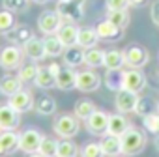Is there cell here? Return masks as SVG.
Wrapping results in <instances>:
<instances>
[{"mask_svg": "<svg viewBox=\"0 0 159 157\" xmlns=\"http://www.w3.org/2000/svg\"><path fill=\"white\" fill-rule=\"evenodd\" d=\"M122 153L131 157V155H139L142 153V150L146 148V135L135 127H129L122 137Z\"/></svg>", "mask_w": 159, "mask_h": 157, "instance_id": "cell-1", "label": "cell"}, {"mask_svg": "<svg viewBox=\"0 0 159 157\" xmlns=\"http://www.w3.org/2000/svg\"><path fill=\"white\" fill-rule=\"evenodd\" d=\"M23 52L26 58H30L32 62H39L43 60L47 54H45V47H43V39H38L36 36L32 39H28L25 45H23Z\"/></svg>", "mask_w": 159, "mask_h": 157, "instance_id": "cell-18", "label": "cell"}, {"mask_svg": "<svg viewBox=\"0 0 159 157\" xmlns=\"http://www.w3.org/2000/svg\"><path fill=\"white\" fill-rule=\"evenodd\" d=\"M39 65H36V62H28V64H21V67L17 69V77L23 83H34V78L38 75Z\"/></svg>", "mask_w": 159, "mask_h": 157, "instance_id": "cell-32", "label": "cell"}, {"mask_svg": "<svg viewBox=\"0 0 159 157\" xmlns=\"http://www.w3.org/2000/svg\"><path fill=\"white\" fill-rule=\"evenodd\" d=\"M64 65H69V67H79L84 64V49L79 47V45H73V47H66L64 54Z\"/></svg>", "mask_w": 159, "mask_h": 157, "instance_id": "cell-20", "label": "cell"}, {"mask_svg": "<svg viewBox=\"0 0 159 157\" xmlns=\"http://www.w3.org/2000/svg\"><path fill=\"white\" fill-rule=\"evenodd\" d=\"M150 19H152L153 25L159 26V0L152 2V8H150Z\"/></svg>", "mask_w": 159, "mask_h": 157, "instance_id": "cell-42", "label": "cell"}, {"mask_svg": "<svg viewBox=\"0 0 159 157\" xmlns=\"http://www.w3.org/2000/svg\"><path fill=\"white\" fill-rule=\"evenodd\" d=\"M64 25L62 17L56 13V11H43L38 19V28L41 34L45 36H51V34H56L60 30V26Z\"/></svg>", "mask_w": 159, "mask_h": 157, "instance_id": "cell-11", "label": "cell"}, {"mask_svg": "<svg viewBox=\"0 0 159 157\" xmlns=\"http://www.w3.org/2000/svg\"><path fill=\"white\" fill-rule=\"evenodd\" d=\"M47 67L51 69V73H52L54 77H56V75L60 73V69H62V65H60V64H56V62H52V64H51V65H47Z\"/></svg>", "mask_w": 159, "mask_h": 157, "instance_id": "cell-43", "label": "cell"}, {"mask_svg": "<svg viewBox=\"0 0 159 157\" xmlns=\"http://www.w3.org/2000/svg\"><path fill=\"white\" fill-rule=\"evenodd\" d=\"M103 81L111 92H120L124 88V69H107Z\"/></svg>", "mask_w": 159, "mask_h": 157, "instance_id": "cell-27", "label": "cell"}, {"mask_svg": "<svg viewBox=\"0 0 159 157\" xmlns=\"http://www.w3.org/2000/svg\"><path fill=\"white\" fill-rule=\"evenodd\" d=\"M56 36L60 38V41L64 43V47H73V45H77L79 26H75L73 23H64L60 26V30L56 32Z\"/></svg>", "mask_w": 159, "mask_h": 157, "instance_id": "cell-23", "label": "cell"}, {"mask_svg": "<svg viewBox=\"0 0 159 157\" xmlns=\"http://www.w3.org/2000/svg\"><path fill=\"white\" fill-rule=\"evenodd\" d=\"M99 41V36L96 32V28H90V26H83L79 28V36H77V45L83 47V49H92L96 47Z\"/></svg>", "mask_w": 159, "mask_h": 157, "instance_id": "cell-22", "label": "cell"}, {"mask_svg": "<svg viewBox=\"0 0 159 157\" xmlns=\"http://www.w3.org/2000/svg\"><path fill=\"white\" fill-rule=\"evenodd\" d=\"M155 110H157V103H153L150 97H139L137 107H135V112L140 118L146 116V114H150V112H155Z\"/></svg>", "mask_w": 159, "mask_h": 157, "instance_id": "cell-36", "label": "cell"}, {"mask_svg": "<svg viewBox=\"0 0 159 157\" xmlns=\"http://www.w3.org/2000/svg\"><path fill=\"white\" fill-rule=\"evenodd\" d=\"M137 101H139V96H137L135 92L125 90V88H122V90L116 92V96H114V107H116V110L122 112V114L135 112Z\"/></svg>", "mask_w": 159, "mask_h": 157, "instance_id": "cell-13", "label": "cell"}, {"mask_svg": "<svg viewBox=\"0 0 159 157\" xmlns=\"http://www.w3.org/2000/svg\"><path fill=\"white\" fill-rule=\"evenodd\" d=\"M148 0H129V6L131 8H139V6H144Z\"/></svg>", "mask_w": 159, "mask_h": 157, "instance_id": "cell-44", "label": "cell"}, {"mask_svg": "<svg viewBox=\"0 0 159 157\" xmlns=\"http://www.w3.org/2000/svg\"><path fill=\"white\" fill-rule=\"evenodd\" d=\"M84 0H58L56 4V13L62 17L64 23H73L77 25L84 17Z\"/></svg>", "mask_w": 159, "mask_h": 157, "instance_id": "cell-2", "label": "cell"}, {"mask_svg": "<svg viewBox=\"0 0 159 157\" xmlns=\"http://www.w3.org/2000/svg\"><path fill=\"white\" fill-rule=\"evenodd\" d=\"M2 8L11 13H21L28 10V0H2Z\"/></svg>", "mask_w": 159, "mask_h": 157, "instance_id": "cell-40", "label": "cell"}, {"mask_svg": "<svg viewBox=\"0 0 159 157\" xmlns=\"http://www.w3.org/2000/svg\"><path fill=\"white\" fill-rule=\"evenodd\" d=\"M52 129L60 138H73V137L79 135V131H81V120H79L75 114L64 112V114L56 116V120L52 123Z\"/></svg>", "mask_w": 159, "mask_h": 157, "instance_id": "cell-3", "label": "cell"}, {"mask_svg": "<svg viewBox=\"0 0 159 157\" xmlns=\"http://www.w3.org/2000/svg\"><path fill=\"white\" fill-rule=\"evenodd\" d=\"M21 123V112H17L10 103H0V129L15 131Z\"/></svg>", "mask_w": 159, "mask_h": 157, "instance_id": "cell-9", "label": "cell"}, {"mask_svg": "<svg viewBox=\"0 0 159 157\" xmlns=\"http://www.w3.org/2000/svg\"><path fill=\"white\" fill-rule=\"evenodd\" d=\"M28 157H45V155H41L39 151H36V153H28Z\"/></svg>", "mask_w": 159, "mask_h": 157, "instance_id": "cell-45", "label": "cell"}, {"mask_svg": "<svg viewBox=\"0 0 159 157\" xmlns=\"http://www.w3.org/2000/svg\"><path fill=\"white\" fill-rule=\"evenodd\" d=\"M157 112H159V103H157Z\"/></svg>", "mask_w": 159, "mask_h": 157, "instance_id": "cell-48", "label": "cell"}, {"mask_svg": "<svg viewBox=\"0 0 159 157\" xmlns=\"http://www.w3.org/2000/svg\"><path fill=\"white\" fill-rule=\"evenodd\" d=\"M21 88H23V81L17 75H4L2 78H0V94L6 96V97L13 96Z\"/></svg>", "mask_w": 159, "mask_h": 157, "instance_id": "cell-24", "label": "cell"}, {"mask_svg": "<svg viewBox=\"0 0 159 157\" xmlns=\"http://www.w3.org/2000/svg\"><path fill=\"white\" fill-rule=\"evenodd\" d=\"M96 32L99 36V39L103 41H120L124 36V28L116 26L114 23H111L109 19H103L96 25Z\"/></svg>", "mask_w": 159, "mask_h": 157, "instance_id": "cell-14", "label": "cell"}, {"mask_svg": "<svg viewBox=\"0 0 159 157\" xmlns=\"http://www.w3.org/2000/svg\"><path fill=\"white\" fill-rule=\"evenodd\" d=\"M32 2H36V4H47V2H51V0H32Z\"/></svg>", "mask_w": 159, "mask_h": 157, "instance_id": "cell-46", "label": "cell"}, {"mask_svg": "<svg viewBox=\"0 0 159 157\" xmlns=\"http://www.w3.org/2000/svg\"><path fill=\"white\" fill-rule=\"evenodd\" d=\"M43 47H45V54H47L49 58H58V56H62L64 51H66L64 43L60 41V38H58L56 34L45 36V39H43Z\"/></svg>", "mask_w": 159, "mask_h": 157, "instance_id": "cell-25", "label": "cell"}, {"mask_svg": "<svg viewBox=\"0 0 159 157\" xmlns=\"http://www.w3.org/2000/svg\"><path fill=\"white\" fill-rule=\"evenodd\" d=\"M103 58H105V51L98 49V47H92V49H84V64L88 67H99L103 65Z\"/></svg>", "mask_w": 159, "mask_h": 157, "instance_id": "cell-31", "label": "cell"}, {"mask_svg": "<svg viewBox=\"0 0 159 157\" xmlns=\"http://www.w3.org/2000/svg\"><path fill=\"white\" fill-rule=\"evenodd\" d=\"M15 25H17L15 23V13H11L8 10L0 11V34H8Z\"/></svg>", "mask_w": 159, "mask_h": 157, "instance_id": "cell-37", "label": "cell"}, {"mask_svg": "<svg viewBox=\"0 0 159 157\" xmlns=\"http://www.w3.org/2000/svg\"><path fill=\"white\" fill-rule=\"evenodd\" d=\"M0 131H2V129H0Z\"/></svg>", "mask_w": 159, "mask_h": 157, "instance_id": "cell-49", "label": "cell"}, {"mask_svg": "<svg viewBox=\"0 0 159 157\" xmlns=\"http://www.w3.org/2000/svg\"><path fill=\"white\" fill-rule=\"evenodd\" d=\"M79 153H81V157H105L99 142H86Z\"/></svg>", "mask_w": 159, "mask_h": 157, "instance_id": "cell-38", "label": "cell"}, {"mask_svg": "<svg viewBox=\"0 0 159 157\" xmlns=\"http://www.w3.org/2000/svg\"><path fill=\"white\" fill-rule=\"evenodd\" d=\"M23 56H25L23 47L10 43V45H6V47L0 49V67L6 69V71L19 69L21 64H23Z\"/></svg>", "mask_w": 159, "mask_h": 157, "instance_id": "cell-4", "label": "cell"}, {"mask_svg": "<svg viewBox=\"0 0 159 157\" xmlns=\"http://www.w3.org/2000/svg\"><path fill=\"white\" fill-rule=\"evenodd\" d=\"M96 110V105H94V101L92 99H86V97H83V99H79L77 103H75V107H73V114L79 118V120H86L92 112Z\"/></svg>", "mask_w": 159, "mask_h": 157, "instance_id": "cell-29", "label": "cell"}, {"mask_svg": "<svg viewBox=\"0 0 159 157\" xmlns=\"http://www.w3.org/2000/svg\"><path fill=\"white\" fill-rule=\"evenodd\" d=\"M107 19H109L111 23H114L116 26L124 28V30H125V26L129 25V13H127V10H114V11H107Z\"/></svg>", "mask_w": 159, "mask_h": 157, "instance_id": "cell-34", "label": "cell"}, {"mask_svg": "<svg viewBox=\"0 0 159 157\" xmlns=\"http://www.w3.org/2000/svg\"><path fill=\"white\" fill-rule=\"evenodd\" d=\"M6 38H8L13 45L23 47L28 39H32V38H34V30H32L30 26H26V25H15V26L6 34Z\"/></svg>", "mask_w": 159, "mask_h": 157, "instance_id": "cell-17", "label": "cell"}, {"mask_svg": "<svg viewBox=\"0 0 159 157\" xmlns=\"http://www.w3.org/2000/svg\"><path fill=\"white\" fill-rule=\"evenodd\" d=\"M56 88H60L64 92H69V90L77 88V71H75V67L64 65L60 69V73L56 75Z\"/></svg>", "mask_w": 159, "mask_h": 157, "instance_id": "cell-15", "label": "cell"}, {"mask_svg": "<svg viewBox=\"0 0 159 157\" xmlns=\"http://www.w3.org/2000/svg\"><path fill=\"white\" fill-rule=\"evenodd\" d=\"M17 150H19V133L0 131V157L15 153Z\"/></svg>", "mask_w": 159, "mask_h": 157, "instance_id": "cell-16", "label": "cell"}, {"mask_svg": "<svg viewBox=\"0 0 159 157\" xmlns=\"http://www.w3.org/2000/svg\"><path fill=\"white\" fill-rule=\"evenodd\" d=\"M142 125L146 127V131L153 133V135H159V112H150L146 116H142Z\"/></svg>", "mask_w": 159, "mask_h": 157, "instance_id": "cell-39", "label": "cell"}, {"mask_svg": "<svg viewBox=\"0 0 159 157\" xmlns=\"http://www.w3.org/2000/svg\"><path fill=\"white\" fill-rule=\"evenodd\" d=\"M34 84L38 88H41V90H51V88L56 86V77L51 73L49 67H39L38 69V75L34 78Z\"/></svg>", "mask_w": 159, "mask_h": 157, "instance_id": "cell-26", "label": "cell"}, {"mask_svg": "<svg viewBox=\"0 0 159 157\" xmlns=\"http://www.w3.org/2000/svg\"><path fill=\"white\" fill-rule=\"evenodd\" d=\"M56 150H58V140H54L52 137H43L38 151L45 157H56Z\"/></svg>", "mask_w": 159, "mask_h": 157, "instance_id": "cell-35", "label": "cell"}, {"mask_svg": "<svg viewBox=\"0 0 159 157\" xmlns=\"http://www.w3.org/2000/svg\"><path fill=\"white\" fill-rule=\"evenodd\" d=\"M8 103H10L17 112H21V114L32 110L34 105H36L32 92H30V90H25V88H21V90H17L13 96H10V97H8Z\"/></svg>", "mask_w": 159, "mask_h": 157, "instance_id": "cell-12", "label": "cell"}, {"mask_svg": "<svg viewBox=\"0 0 159 157\" xmlns=\"http://www.w3.org/2000/svg\"><path fill=\"white\" fill-rule=\"evenodd\" d=\"M131 127V123L127 122V118L120 112V114H109V135L114 137H122L127 129Z\"/></svg>", "mask_w": 159, "mask_h": 157, "instance_id": "cell-21", "label": "cell"}, {"mask_svg": "<svg viewBox=\"0 0 159 157\" xmlns=\"http://www.w3.org/2000/svg\"><path fill=\"white\" fill-rule=\"evenodd\" d=\"M99 144H101V150H103L105 157H118L122 153V140H120V137H114V135L107 133L105 137H101Z\"/></svg>", "mask_w": 159, "mask_h": 157, "instance_id": "cell-19", "label": "cell"}, {"mask_svg": "<svg viewBox=\"0 0 159 157\" xmlns=\"http://www.w3.org/2000/svg\"><path fill=\"white\" fill-rule=\"evenodd\" d=\"M79 155V148L71 138H64L58 140V150H56V157H77Z\"/></svg>", "mask_w": 159, "mask_h": 157, "instance_id": "cell-33", "label": "cell"}, {"mask_svg": "<svg viewBox=\"0 0 159 157\" xmlns=\"http://www.w3.org/2000/svg\"><path fill=\"white\" fill-rule=\"evenodd\" d=\"M34 109H36V112L41 114V116H51V114L56 112V101H54L52 97H49V96H41V97H38Z\"/></svg>", "mask_w": 159, "mask_h": 157, "instance_id": "cell-30", "label": "cell"}, {"mask_svg": "<svg viewBox=\"0 0 159 157\" xmlns=\"http://www.w3.org/2000/svg\"><path fill=\"white\" fill-rule=\"evenodd\" d=\"M155 150L159 151V135H155Z\"/></svg>", "mask_w": 159, "mask_h": 157, "instance_id": "cell-47", "label": "cell"}, {"mask_svg": "<svg viewBox=\"0 0 159 157\" xmlns=\"http://www.w3.org/2000/svg\"><path fill=\"white\" fill-rule=\"evenodd\" d=\"M101 86V77L94 69H81L77 71V90L81 92H96Z\"/></svg>", "mask_w": 159, "mask_h": 157, "instance_id": "cell-8", "label": "cell"}, {"mask_svg": "<svg viewBox=\"0 0 159 157\" xmlns=\"http://www.w3.org/2000/svg\"><path fill=\"white\" fill-rule=\"evenodd\" d=\"M124 60H125L127 67L140 69V67H144L150 62V52H148L146 47H142L139 43H133V45L124 49Z\"/></svg>", "mask_w": 159, "mask_h": 157, "instance_id": "cell-5", "label": "cell"}, {"mask_svg": "<svg viewBox=\"0 0 159 157\" xmlns=\"http://www.w3.org/2000/svg\"><path fill=\"white\" fill-rule=\"evenodd\" d=\"M103 65H105L107 69H122V67L125 65L124 51H118V49H109V51H105Z\"/></svg>", "mask_w": 159, "mask_h": 157, "instance_id": "cell-28", "label": "cell"}, {"mask_svg": "<svg viewBox=\"0 0 159 157\" xmlns=\"http://www.w3.org/2000/svg\"><path fill=\"white\" fill-rule=\"evenodd\" d=\"M105 6H107V11H114V10H127V8H129V0H107Z\"/></svg>", "mask_w": 159, "mask_h": 157, "instance_id": "cell-41", "label": "cell"}, {"mask_svg": "<svg viewBox=\"0 0 159 157\" xmlns=\"http://www.w3.org/2000/svg\"><path fill=\"white\" fill-rule=\"evenodd\" d=\"M45 135H41L38 129L28 127L23 133H19V150L25 153H36L39 150V144L43 140Z\"/></svg>", "mask_w": 159, "mask_h": 157, "instance_id": "cell-7", "label": "cell"}, {"mask_svg": "<svg viewBox=\"0 0 159 157\" xmlns=\"http://www.w3.org/2000/svg\"><path fill=\"white\" fill-rule=\"evenodd\" d=\"M84 123H86V129H88L90 135H94V137H105L107 131H109V114L105 110H98L96 109L84 120Z\"/></svg>", "mask_w": 159, "mask_h": 157, "instance_id": "cell-6", "label": "cell"}, {"mask_svg": "<svg viewBox=\"0 0 159 157\" xmlns=\"http://www.w3.org/2000/svg\"><path fill=\"white\" fill-rule=\"evenodd\" d=\"M124 88L129 90V92H142L146 88V75L140 71V69H135V67H129L124 71Z\"/></svg>", "mask_w": 159, "mask_h": 157, "instance_id": "cell-10", "label": "cell"}]
</instances>
